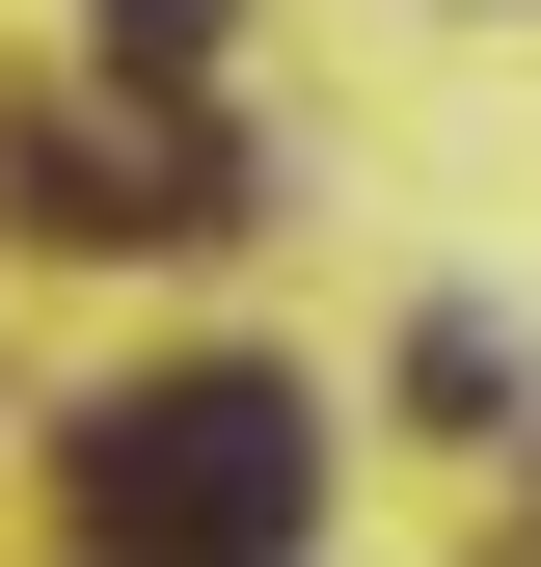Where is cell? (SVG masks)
Segmentation results:
<instances>
[{"label":"cell","mask_w":541,"mask_h":567,"mask_svg":"<svg viewBox=\"0 0 541 567\" xmlns=\"http://www.w3.org/2000/svg\"><path fill=\"white\" fill-rule=\"evenodd\" d=\"M109 28V82H190V54H217V0H82Z\"/></svg>","instance_id":"2"},{"label":"cell","mask_w":541,"mask_h":567,"mask_svg":"<svg viewBox=\"0 0 541 567\" xmlns=\"http://www.w3.org/2000/svg\"><path fill=\"white\" fill-rule=\"evenodd\" d=\"M325 514V405L298 379H135L82 405V540L109 567H270Z\"/></svg>","instance_id":"1"}]
</instances>
